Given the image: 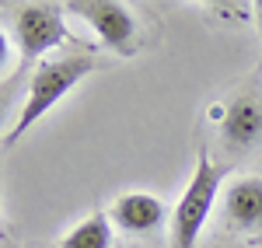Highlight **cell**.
<instances>
[{"instance_id": "1", "label": "cell", "mask_w": 262, "mask_h": 248, "mask_svg": "<svg viewBox=\"0 0 262 248\" xmlns=\"http://www.w3.org/2000/svg\"><path fill=\"white\" fill-rule=\"evenodd\" d=\"M95 70V60L91 56H63V60H46L32 70V81H28V95L21 102V112L14 126L7 129L4 144H18L21 137L39 123L42 116H49L56 102H63V95H70L77 84Z\"/></svg>"}, {"instance_id": "2", "label": "cell", "mask_w": 262, "mask_h": 248, "mask_svg": "<svg viewBox=\"0 0 262 248\" xmlns=\"http://www.w3.org/2000/svg\"><path fill=\"white\" fill-rule=\"evenodd\" d=\"M221 186H224V168L206 150H200L192 178L171 210V248H196L210 213L217 207V196L224 192Z\"/></svg>"}, {"instance_id": "3", "label": "cell", "mask_w": 262, "mask_h": 248, "mask_svg": "<svg viewBox=\"0 0 262 248\" xmlns=\"http://www.w3.org/2000/svg\"><path fill=\"white\" fill-rule=\"evenodd\" d=\"M11 25H14V46H18V56H21V74H25L32 63H46L42 56H46L49 49L63 46V42L84 46V42L74 39V32L67 28L63 7H56V4H18Z\"/></svg>"}, {"instance_id": "4", "label": "cell", "mask_w": 262, "mask_h": 248, "mask_svg": "<svg viewBox=\"0 0 262 248\" xmlns=\"http://www.w3.org/2000/svg\"><path fill=\"white\" fill-rule=\"evenodd\" d=\"M67 11L84 25H91V32L98 35L108 49H116L122 56L137 53V18L126 4L116 0H70Z\"/></svg>"}, {"instance_id": "5", "label": "cell", "mask_w": 262, "mask_h": 248, "mask_svg": "<svg viewBox=\"0 0 262 248\" xmlns=\"http://www.w3.org/2000/svg\"><path fill=\"white\" fill-rule=\"evenodd\" d=\"M221 119V140L227 150H248L262 140V102L255 95H238L213 112Z\"/></svg>"}, {"instance_id": "6", "label": "cell", "mask_w": 262, "mask_h": 248, "mask_svg": "<svg viewBox=\"0 0 262 248\" xmlns=\"http://www.w3.org/2000/svg\"><path fill=\"white\" fill-rule=\"evenodd\" d=\"M221 207L231 228H238V231L262 228V178L259 175L231 178L221 192Z\"/></svg>"}, {"instance_id": "7", "label": "cell", "mask_w": 262, "mask_h": 248, "mask_svg": "<svg viewBox=\"0 0 262 248\" xmlns=\"http://www.w3.org/2000/svg\"><path fill=\"white\" fill-rule=\"evenodd\" d=\"M108 217H112V224L122 234H150V231H158L164 224L168 210L150 192H126V196L116 199V207L108 210Z\"/></svg>"}, {"instance_id": "8", "label": "cell", "mask_w": 262, "mask_h": 248, "mask_svg": "<svg viewBox=\"0 0 262 248\" xmlns=\"http://www.w3.org/2000/svg\"><path fill=\"white\" fill-rule=\"evenodd\" d=\"M112 231L116 224L108 213H91L63 234L60 248H112Z\"/></svg>"}, {"instance_id": "9", "label": "cell", "mask_w": 262, "mask_h": 248, "mask_svg": "<svg viewBox=\"0 0 262 248\" xmlns=\"http://www.w3.org/2000/svg\"><path fill=\"white\" fill-rule=\"evenodd\" d=\"M255 21H259V32H262V0L255 4Z\"/></svg>"}]
</instances>
